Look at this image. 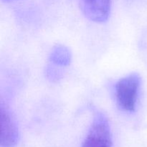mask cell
<instances>
[{
	"instance_id": "cell-1",
	"label": "cell",
	"mask_w": 147,
	"mask_h": 147,
	"mask_svg": "<svg viewBox=\"0 0 147 147\" xmlns=\"http://www.w3.org/2000/svg\"><path fill=\"white\" fill-rule=\"evenodd\" d=\"M141 84L142 78L137 73H131L116 83L115 96L121 110L131 113L136 110Z\"/></svg>"
},
{
	"instance_id": "cell-2",
	"label": "cell",
	"mask_w": 147,
	"mask_h": 147,
	"mask_svg": "<svg viewBox=\"0 0 147 147\" xmlns=\"http://www.w3.org/2000/svg\"><path fill=\"white\" fill-rule=\"evenodd\" d=\"M81 147H112V136L107 117L96 112Z\"/></svg>"
},
{
	"instance_id": "cell-3",
	"label": "cell",
	"mask_w": 147,
	"mask_h": 147,
	"mask_svg": "<svg viewBox=\"0 0 147 147\" xmlns=\"http://www.w3.org/2000/svg\"><path fill=\"white\" fill-rule=\"evenodd\" d=\"M84 15L96 23L106 22L110 16L111 0H80Z\"/></svg>"
},
{
	"instance_id": "cell-4",
	"label": "cell",
	"mask_w": 147,
	"mask_h": 147,
	"mask_svg": "<svg viewBox=\"0 0 147 147\" xmlns=\"http://www.w3.org/2000/svg\"><path fill=\"white\" fill-rule=\"evenodd\" d=\"M19 131L11 112L1 104V147H14L17 144Z\"/></svg>"
},
{
	"instance_id": "cell-5",
	"label": "cell",
	"mask_w": 147,
	"mask_h": 147,
	"mask_svg": "<svg viewBox=\"0 0 147 147\" xmlns=\"http://www.w3.org/2000/svg\"><path fill=\"white\" fill-rule=\"evenodd\" d=\"M72 60L70 50L66 46L57 45L55 46L50 55V61L55 65L67 66Z\"/></svg>"
},
{
	"instance_id": "cell-6",
	"label": "cell",
	"mask_w": 147,
	"mask_h": 147,
	"mask_svg": "<svg viewBox=\"0 0 147 147\" xmlns=\"http://www.w3.org/2000/svg\"><path fill=\"white\" fill-rule=\"evenodd\" d=\"M47 74L48 78L51 79V80H57V78H60V75H59L58 72L55 70V69H53V67H49L47 68Z\"/></svg>"
},
{
	"instance_id": "cell-7",
	"label": "cell",
	"mask_w": 147,
	"mask_h": 147,
	"mask_svg": "<svg viewBox=\"0 0 147 147\" xmlns=\"http://www.w3.org/2000/svg\"><path fill=\"white\" fill-rule=\"evenodd\" d=\"M4 1H14V0H3Z\"/></svg>"
}]
</instances>
